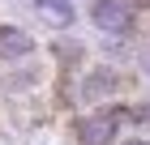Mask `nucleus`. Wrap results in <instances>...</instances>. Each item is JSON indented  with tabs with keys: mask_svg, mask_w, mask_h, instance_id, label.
<instances>
[{
	"mask_svg": "<svg viewBox=\"0 0 150 145\" xmlns=\"http://www.w3.org/2000/svg\"><path fill=\"white\" fill-rule=\"evenodd\" d=\"M129 120H150L146 107H116V102H103L77 120V145H116L120 141V128Z\"/></svg>",
	"mask_w": 150,
	"mask_h": 145,
	"instance_id": "obj_1",
	"label": "nucleus"
},
{
	"mask_svg": "<svg viewBox=\"0 0 150 145\" xmlns=\"http://www.w3.org/2000/svg\"><path fill=\"white\" fill-rule=\"evenodd\" d=\"M86 13L103 34H129L133 30V4L129 0H90Z\"/></svg>",
	"mask_w": 150,
	"mask_h": 145,
	"instance_id": "obj_2",
	"label": "nucleus"
},
{
	"mask_svg": "<svg viewBox=\"0 0 150 145\" xmlns=\"http://www.w3.org/2000/svg\"><path fill=\"white\" fill-rule=\"evenodd\" d=\"M120 85H125V77H120L116 68L99 64V68H90V73L81 77V102H90V107H99V102H112L116 94H120Z\"/></svg>",
	"mask_w": 150,
	"mask_h": 145,
	"instance_id": "obj_3",
	"label": "nucleus"
},
{
	"mask_svg": "<svg viewBox=\"0 0 150 145\" xmlns=\"http://www.w3.org/2000/svg\"><path fill=\"white\" fill-rule=\"evenodd\" d=\"M35 34L30 30H22V26H0V60H9V64H22V60H30L35 56Z\"/></svg>",
	"mask_w": 150,
	"mask_h": 145,
	"instance_id": "obj_4",
	"label": "nucleus"
},
{
	"mask_svg": "<svg viewBox=\"0 0 150 145\" xmlns=\"http://www.w3.org/2000/svg\"><path fill=\"white\" fill-rule=\"evenodd\" d=\"M35 13V22H43L47 30H69L77 22V9H73V0H35L30 4Z\"/></svg>",
	"mask_w": 150,
	"mask_h": 145,
	"instance_id": "obj_5",
	"label": "nucleus"
},
{
	"mask_svg": "<svg viewBox=\"0 0 150 145\" xmlns=\"http://www.w3.org/2000/svg\"><path fill=\"white\" fill-rule=\"evenodd\" d=\"M30 85H39V73L35 68H17L9 77V90H30Z\"/></svg>",
	"mask_w": 150,
	"mask_h": 145,
	"instance_id": "obj_6",
	"label": "nucleus"
},
{
	"mask_svg": "<svg viewBox=\"0 0 150 145\" xmlns=\"http://www.w3.org/2000/svg\"><path fill=\"white\" fill-rule=\"evenodd\" d=\"M56 56L69 64V60H81V47H77V43H73V47H64V43H60V47H56Z\"/></svg>",
	"mask_w": 150,
	"mask_h": 145,
	"instance_id": "obj_7",
	"label": "nucleus"
},
{
	"mask_svg": "<svg viewBox=\"0 0 150 145\" xmlns=\"http://www.w3.org/2000/svg\"><path fill=\"white\" fill-rule=\"evenodd\" d=\"M116 145H150L146 137H129V141H116Z\"/></svg>",
	"mask_w": 150,
	"mask_h": 145,
	"instance_id": "obj_8",
	"label": "nucleus"
},
{
	"mask_svg": "<svg viewBox=\"0 0 150 145\" xmlns=\"http://www.w3.org/2000/svg\"><path fill=\"white\" fill-rule=\"evenodd\" d=\"M142 68H146V73H150V51H146V56H142Z\"/></svg>",
	"mask_w": 150,
	"mask_h": 145,
	"instance_id": "obj_9",
	"label": "nucleus"
},
{
	"mask_svg": "<svg viewBox=\"0 0 150 145\" xmlns=\"http://www.w3.org/2000/svg\"><path fill=\"white\" fill-rule=\"evenodd\" d=\"M146 115H150V102H146Z\"/></svg>",
	"mask_w": 150,
	"mask_h": 145,
	"instance_id": "obj_10",
	"label": "nucleus"
}]
</instances>
